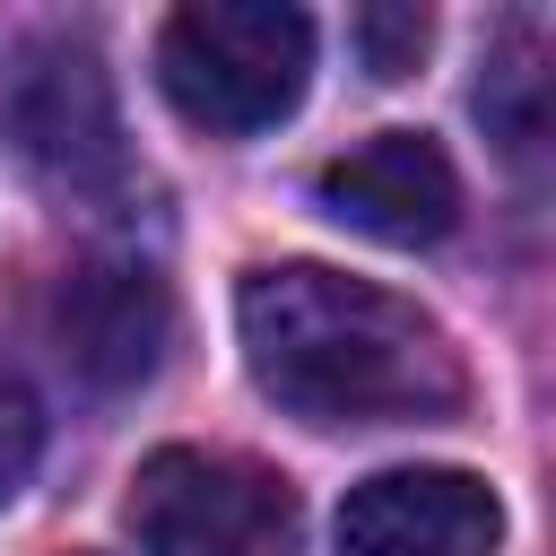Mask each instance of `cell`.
Here are the masks:
<instances>
[{"label": "cell", "instance_id": "cell-1", "mask_svg": "<svg viewBox=\"0 0 556 556\" xmlns=\"http://www.w3.org/2000/svg\"><path fill=\"white\" fill-rule=\"evenodd\" d=\"M235 321L252 382L304 426H434L469 391L460 348L434 313L321 261L252 269Z\"/></svg>", "mask_w": 556, "mask_h": 556}, {"label": "cell", "instance_id": "cell-10", "mask_svg": "<svg viewBox=\"0 0 556 556\" xmlns=\"http://www.w3.org/2000/svg\"><path fill=\"white\" fill-rule=\"evenodd\" d=\"M35 452H43V417H35L26 382H17V374H0V504H9L17 486H26Z\"/></svg>", "mask_w": 556, "mask_h": 556}, {"label": "cell", "instance_id": "cell-6", "mask_svg": "<svg viewBox=\"0 0 556 556\" xmlns=\"http://www.w3.org/2000/svg\"><path fill=\"white\" fill-rule=\"evenodd\" d=\"M339 556H495L504 504L478 469H374L339 504Z\"/></svg>", "mask_w": 556, "mask_h": 556}, {"label": "cell", "instance_id": "cell-2", "mask_svg": "<svg viewBox=\"0 0 556 556\" xmlns=\"http://www.w3.org/2000/svg\"><path fill=\"white\" fill-rule=\"evenodd\" d=\"M313 17L287 0H191L156 35L165 104L208 139H252L304 104Z\"/></svg>", "mask_w": 556, "mask_h": 556}, {"label": "cell", "instance_id": "cell-5", "mask_svg": "<svg viewBox=\"0 0 556 556\" xmlns=\"http://www.w3.org/2000/svg\"><path fill=\"white\" fill-rule=\"evenodd\" d=\"M52 348L87 391H139L174 348V287L148 261H78L52 295Z\"/></svg>", "mask_w": 556, "mask_h": 556}, {"label": "cell", "instance_id": "cell-9", "mask_svg": "<svg viewBox=\"0 0 556 556\" xmlns=\"http://www.w3.org/2000/svg\"><path fill=\"white\" fill-rule=\"evenodd\" d=\"M478 113L495 122V139H504L513 156L539 148V70H530V52H521V61H495V70L478 78Z\"/></svg>", "mask_w": 556, "mask_h": 556}, {"label": "cell", "instance_id": "cell-4", "mask_svg": "<svg viewBox=\"0 0 556 556\" xmlns=\"http://www.w3.org/2000/svg\"><path fill=\"white\" fill-rule=\"evenodd\" d=\"M9 139L35 165L43 191L78 200V208H122L139 165L113 113V78L87 43H35L9 78Z\"/></svg>", "mask_w": 556, "mask_h": 556}, {"label": "cell", "instance_id": "cell-3", "mask_svg": "<svg viewBox=\"0 0 556 556\" xmlns=\"http://www.w3.org/2000/svg\"><path fill=\"white\" fill-rule=\"evenodd\" d=\"M295 486L243 452L165 443L139 460L122 495V530L139 556H295Z\"/></svg>", "mask_w": 556, "mask_h": 556}, {"label": "cell", "instance_id": "cell-8", "mask_svg": "<svg viewBox=\"0 0 556 556\" xmlns=\"http://www.w3.org/2000/svg\"><path fill=\"white\" fill-rule=\"evenodd\" d=\"M348 35H356V52H365L374 78H408L426 61V43H434V17L426 9H356Z\"/></svg>", "mask_w": 556, "mask_h": 556}, {"label": "cell", "instance_id": "cell-7", "mask_svg": "<svg viewBox=\"0 0 556 556\" xmlns=\"http://www.w3.org/2000/svg\"><path fill=\"white\" fill-rule=\"evenodd\" d=\"M313 200H321L339 226H356V235H374V243H400V252L443 243V235L460 226V174H452V156H443L426 130H382V139L330 156V165L313 174Z\"/></svg>", "mask_w": 556, "mask_h": 556}]
</instances>
